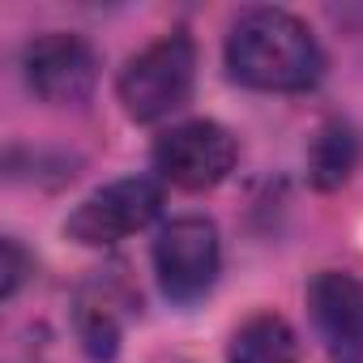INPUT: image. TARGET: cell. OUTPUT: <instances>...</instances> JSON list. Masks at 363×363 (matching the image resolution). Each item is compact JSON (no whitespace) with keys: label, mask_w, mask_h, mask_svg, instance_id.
<instances>
[{"label":"cell","mask_w":363,"mask_h":363,"mask_svg":"<svg viewBox=\"0 0 363 363\" xmlns=\"http://www.w3.org/2000/svg\"><path fill=\"white\" fill-rule=\"evenodd\" d=\"M227 73L248 90L299 94L325 73L316 35L286 9H248L227 35Z\"/></svg>","instance_id":"6da1fadb"},{"label":"cell","mask_w":363,"mask_h":363,"mask_svg":"<svg viewBox=\"0 0 363 363\" xmlns=\"http://www.w3.org/2000/svg\"><path fill=\"white\" fill-rule=\"evenodd\" d=\"M193 86H197V48L179 30L162 35L145 52H137L116 82L120 103H124L128 120H137V124H154V120L175 116L179 107H189Z\"/></svg>","instance_id":"7a4b0ae2"},{"label":"cell","mask_w":363,"mask_h":363,"mask_svg":"<svg viewBox=\"0 0 363 363\" xmlns=\"http://www.w3.org/2000/svg\"><path fill=\"white\" fill-rule=\"evenodd\" d=\"M223 265L218 227L201 214L171 218L154 240V274L167 299L175 303H197L214 282Z\"/></svg>","instance_id":"3957f363"},{"label":"cell","mask_w":363,"mask_h":363,"mask_svg":"<svg viewBox=\"0 0 363 363\" xmlns=\"http://www.w3.org/2000/svg\"><path fill=\"white\" fill-rule=\"evenodd\" d=\"M235 158H240L235 137L214 120L175 124L171 133H162L154 141V171L184 193H206V189L223 184Z\"/></svg>","instance_id":"277c9868"},{"label":"cell","mask_w":363,"mask_h":363,"mask_svg":"<svg viewBox=\"0 0 363 363\" xmlns=\"http://www.w3.org/2000/svg\"><path fill=\"white\" fill-rule=\"evenodd\" d=\"M162 210V184L150 175H124L116 184H103L99 193H90L65 223V231L77 244L90 248H107L128 240L133 231L150 227Z\"/></svg>","instance_id":"5b68a950"},{"label":"cell","mask_w":363,"mask_h":363,"mask_svg":"<svg viewBox=\"0 0 363 363\" xmlns=\"http://www.w3.org/2000/svg\"><path fill=\"white\" fill-rule=\"evenodd\" d=\"M22 73H26V86L43 103L82 107L99 82V56L86 39L52 30V35H39L22 48Z\"/></svg>","instance_id":"8992f818"},{"label":"cell","mask_w":363,"mask_h":363,"mask_svg":"<svg viewBox=\"0 0 363 363\" xmlns=\"http://www.w3.org/2000/svg\"><path fill=\"white\" fill-rule=\"evenodd\" d=\"M308 316L333 363H363V278L320 269L308 282Z\"/></svg>","instance_id":"52a82bcc"},{"label":"cell","mask_w":363,"mask_h":363,"mask_svg":"<svg viewBox=\"0 0 363 363\" xmlns=\"http://www.w3.org/2000/svg\"><path fill=\"white\" fill-rule=\"evenodd\" d=\"M227 363H299L295 329L278 312H257L231 333Z\"/></svg>","instance_id":"ba28073f"},{"label":"cell","mask_w":363,"mask_h":363,"mask_svg":"<svg viewBox=\"0 0 363 363\" xmlns=\"http://www.w3.org/2000/svg\"><path fill=\"white\" fill-rule=\"evenodd\" d=\"M354 167H359V133L346 120L320 124V133L312 137V150H308V175H312V184L329 193V189L346 184Z\"/></svg>","instance_id":"9c48e42d"},{"label":"cell","mask_w":363,"mask_h":363,"mask_svg":"<svg viewBox=\"0 0 363 363\" xmlns=\"http://www.w3.org/2000/svg\"><path fill=\"white\" fill-rule=\"evenodd\" d=\"M22 278H26V257L18 248V240H5V299H13Z\"/></svg>","instance_id":"30bf717a"}]
</instances>
